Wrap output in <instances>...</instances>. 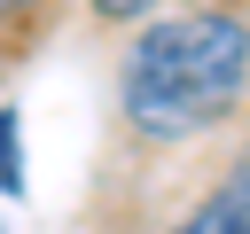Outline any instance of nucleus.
Segmentation results:
<instances>
[{"label":"nucleus","mask_w":250,"mask_h":234,"mask_svg":"<svg viewBox=\"0 0 250 234\" xmlns=\"http://www.w3.org/2000/svg\"><path fill=\"white\" fill-rule=\"evenodd\" d=\"M250 94V23L234 8H188L141 23L117 70V109L141 140H195Z\"/></svg>","instance_id":"1"},{"label":"nucleus","mask_w":250,"mask_h":234,"mask_svg":"<svg viewBox=\"0 0 250 234\" xmlns=\"http://www.w3.org/2000/svg\"><path fill=\"white\" fill-rule=\"evenodd\" d=\"M172 234H250V148L219 172V187H211Z\"/></svg>","instance_id":"2"},{"label":"nucleus","mask_w":250,"mask_h":234,"mask_svg":"<svg viewBox=\"0 0 250 234\" xmlns=\"http://www.w3.org/2000/svg\"><path fill=\"white\" fill-rule=\"evenodd\" d=\"M23 187H31V172H23V109L8 101V109H0V195L16 203Z\"/></svg>","instance_id":"3"},{"label":"nucleus","mask_w":250,"mask_h":234,"mask_svg":"<svg viewBox=\"0 0 250 234\" xmlns=\"http://www.w3.org/2000/svg\"><path fill=\"white\" fill-rule=\"evenodd\" d=\"M86 8H94L102 23H133V16H148L156 0H86Z\"/></svg>","instance_id":"4"},{"label":"nucleus","mask_w":250,"mask_h":234,"mask_svg":"<svg viewBox=\"0 0 250 234\" xmlns=\"http://www.w3.org/2000/svg\"><path fill=\"white\" fill-rule=\"evenodd\" d=\"M31 16H39V0H0V39H8L16 23H31Z\"/></svg>","instance_id":"5"}]
</instances>
